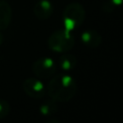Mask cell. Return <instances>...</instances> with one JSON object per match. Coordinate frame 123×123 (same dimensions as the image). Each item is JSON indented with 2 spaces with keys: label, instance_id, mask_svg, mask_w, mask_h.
<instances>
[{
  "label": "cell",
  "instance_id": "obj_4",
  "mask_svg": "<svg viewBox=\"0 0 123 123\" xmlns=\"http://www.w3.org/2000/svg\"><path fill=\"white\" fill-rule=\"evenodd\" d=\"M32 71L38 79H49L56 72V64L52 58L44 57L34 62Z\"/></svg>",
  "mask_w": 123,
  "mask_h": 123
},
{
  "label": "cell",
  "instance_id": "obj_9",
  "mask_svg": "<svg viewBox=\"0 0 123 123\" xmlns=\"http://www.w3.org/2000/svg\"><path fill=\"white\" fill-rule=\"evenodd\" d=\"M66 53V52H65ZM60 67L63 71H71L77 65V58L73 54H62L60 57Z\"/></svg>",
  "mask_w": 123,
  "mask_h": 123
},
{
  "label": "cell",
  "instance_id": "obj_10",
  "mask_svg": "<svg viewBox=\"0 0 123 123\" xmlns=\"http://www.w3.org/2000/svg\"><path fill=\"white\" fill-rule=\"evenodd\" d=\"M57 104L56 101L50 99L44 101L39 107V112L42 116H52L57 112Z\"/></svg>",
  "mask_w": 123,
  "mask_h": 123
},
{
  "label": "cell",
  "instance_id": "obj_11",
  "mask_svg": "<svg viewBox=\"0 0 123 123\" xmlns=\"http://www.w3.org/2000/svg\"><path fill=\"white\" fill-rule=\"evenodd\" d=\"M9 113H10V104L4 99H0V120L7 117Z\"/></svg>",
  "mask_w": 123,
  "mask_h": 123
},
{
  "label": "cell",
  "instance_id": "obj_5",
  "mask_svg": "<svg viewBox=\"0 0 123 123\" xmlns=\"http://www.w3.org/2000/svg\"><path fill=\"white\" fill-rule=\"evenodd\" d=\"M24 92L31 98L40 99L46 94V87L42 81L37 77H29L24 80L22 84Z\"/></svg>",
  "mask_w": 123,
  "mask_h": 123
},
{
  "label": "cell",
  "instance_id": "obj_8",
  "mask_svg": "<svg viewBox=\"0 0 123 123\" xmlns=\"http://www.w3.org/2000/svg\"><path fill=\"white\" fill-rule=\"evenodd\" d=\"M12 17V10L10 3L6 0H0V31L7 29Z\"/></svg>",
  "mask_w": 123,
  "mask_h": 123
},
{
  "label": "cell",
  "instance_id": "obj_2",
  "mask_svg": "<svg viewBox=\"0 0 123 123\" xmlns=\"http://www.w3.org/2000/svg\"><path fill=\"white\" fill-rule=\"evenodd\" d=\"M85 18L86 11L83 5L78 2H71L65 6L62 12V29L66 33H71L83 24Z\"/></svg>",
  "mask_w": 123,
  "mask_h": 123
},
{
  "label": "cell",
  "instance_id": "obj_1",
  "mask_svg": "<svg viewBox=\"0 0 123 123\" xmlns=\"http://www.w3.org/2000/svg\"><path fill=\"white\" fill-rule=\"evenodd\" d=\"M46 91L50 99L56 102H68L77 92V83L67 74H58L52 76Z\"/></svg>",
  "mask_w": 123,
  "mask_h": 123
},
{
  "label": "cell",
  "instance_id": "obj_13",
  "mask_svg": "<svg viewBox=\"0 0 123 123\" xmlns=\"http://www.w3.org/2000/svg\"><path fill=\"white\" fill-rule=\"evenodd\" d=\"M2 42H3V35H2V33L0 32V45L2 44Z\"/></svg>",
  "mask_w": 123,
  "mask_h": 123
},
{
  "label": "cell",
  "instance_id": "obj_6",
  "mask_svg": "<svg viewBox=\"0 0 123 123\" xmlns=\"http://www.w3.org/2000/svg\"><path fill=\"white\" fill-rule=\"evenodd\" d=\"M33 11L35 16L37 19L46 20L52 15L54 12V6L49 0H37L34 6Z\"/></svg>",
  "mask_w": 123,
  "mask_h": 123
},
{
  "label": "cell",
  "instance_id": "obj_3",
  "mask_svg": "<svg viewBox=\"0 0 123 123\" xmlns=\"http://www.w3.org/2000/svg\"><path fill=\"white\" fill-rule=\"evenodd\" d=\"M48 47L58 53H65L71 50L75 40L71 33H66L63 29L55 31L48 38Z\"/></svg>",
  "mask_w": 123,
  "mask_h": 123
},
{
  "label": "cell",
  "instance_id": "obj_7",
  "mask_svg": "<svg viewBox=\"0 0 123 123\" xmlns=\"http://www.w3.org/2000/svg\"><path fill=\"white\" fill-rule=\"evenodd\" d=\"M81 40L83 44L88 48H97L102 42V37L96 30L88 29L82 33Z\"/></svg>",
  "mask_w": 123,
  "mask_h": 123
},
{
  "label": "cell",
  "instance_id": "obj_12",
  "mask_svg": "<svg viewBox=\"0 0 123 123\" xmlns=\"http://www.w3.org/2000/svg\"><path fill=\"white\" fill-rule=\"evenodd\" d=\"M108 1L111 2L114 7H118V6H120L121 3H122V0H108Z\"/></svg>",
  "mask_w": 123,
  "mask_h": 123
}]
</instances>
